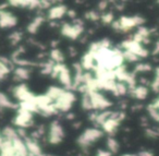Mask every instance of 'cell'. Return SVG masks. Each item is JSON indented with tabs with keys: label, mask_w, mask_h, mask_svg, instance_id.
Masks as SVG:
<instances>
[{
	"label": "cell",
	"mask_w": 159,
	"mask_h": 156,
	"mask_svg": "<svg viewBox=\"0 0 159 156\" xmlns=\"http://www.w3.org/2000/svg\"><path fill=\"white\" fill-rule=\"evenodd\" d=\"M1 135H2V139L6 141H14L16 139L19 138L18 133H16V130L13 129L12 127H5L2 130V133H1Z\"/></svg>",
	"instance_id": "9a60e30c"
},
{
	"label": "cell",
	"mask_w": 159,
	"mask_h": 156,
	"mask_svg": "<svg viewBox=\"0 0 159 156\" xmlns=\"http://www.w3.org/2000/svg\"><path fill=\"white\" fill-rule=\"evenodd\" d=\"M50 1H40V5H39V8H43V9H47V8L50 7Z\"/></svg>",
	"instance_id": "d6a6232c"
},
{
	"label": "cell",
	"mask_w": 159,
	"mask_h": 156,
	"mask_svg": "<svg viewBox=\"0 0 159 156\" xmlns=\"http://www.w3.org/2000/svg\"><path fill=\"white\" fill-rule=\"evenodd\" d=\"M58 79H59V81L61 82L64 86H66V87H72L73 86L72 78H71L70 71H69V69L66 68V67L61 71V72H60Z\"/></svg>",
	"instance_id": "4fadbf2b"
},
{
	"label": "cell",
	"mask_w": 159,
	"mask_h": 156,
	"mask_svg": "<svg viewBox=\"0 0 159 156\" xmlns=\"http://www.w3.org/2000/svg\"><path fill=\"white\" fill-rule=\"evenodd\" d=\"M66 117H68V119H73V118H74V115H73V114H69Z\"/></svg>",
	"instance_id": "f35d334b"
},
{
	"label": "cell",
	"mask_w": 159,
	"mask_h": 156,
	"mask_svg": "<svg viewBox=\"0 0 159 156\" xmlns=\"http://www.w3.org/2000/svg\"><path fill=\"white\" fill-rule=\"evenodd\" d=\"M122 46L125 48V50L135 54V55L139 58H145V57H147V55H148V51L146 50L139 43H136L133 40H129L123 42L122 43Z\"/></svg>",
	"instance_id": "8992f818"
},
{
	"label": "cell",
	"mask_w": 159,
	"mask_h": 156,
	"mask_svg": "<svg viewBox=\"0 0 159 156\" xmlns=\"http://www.w3.org/2000/svg\"><path fill=\"white\" fill-rule=\"evenodd\" d=\"M126 92H128V86H126L125 83H123V82H119V83L116 84L115 95H117V96H119V95H125Z\"/></svg>",
	"instance_id": "d4e9b609"
},
{
	"label": "cell",
	"mask_w": 159,
	"mask_h": 156,
	"mask_svg": "<svg viewBox=\"0 0 159 156\" xmlns=\"http://www.w3.org/2000/svg\"><path fill=\"white\" fill-rule=\"evenodd\" d=\"M10 71H11V70H10V69L8 68V67L6 66V64H3L2 62L0 61V81L5 79V78L7 77L8 73L10 72Z\"/></svg>",
	"instance_id": "4316f807"
},
{
	"label": "cell",
	"mask_w": 159,
	"mask_h": 156,
	"mask_svg": "<svg viewBox=\"0 0 159 156\" xmlns=\"http://www.w3.org/2000/svg\"><path fill=\"white\" fill-rule=\"evenodd\" d=\"M5 108H8V109H16L18 105L12 103L5 93L0 92V109H5Z\"/></svg>",
	"instance_id": "5bb4252c"
},
{
	"label": "cell",
	"mask_w": 159,
	"mask_h": 156,
	"mask_svg": "<svg viewBox=\"0 0 159 156\" xmlns=\"http://www.w3.org/2000/svg\"><path fill=\"white\" fill-rule=\"evenodd\" d=\"M64 138V131L63 128L61 127L58 121H53L50 125V130H49L48 141L50 144H59Z\"/></svg>",
	"instance_id": "3957f363"
},
{
	"label": "cell",
	"mask_w": 159,
	"mask_h": 156,
	"mask_svg": "<svg viewBox=\"0 0 159 156\" xmlns=\"http://www.w3.org/2000/svg\"><path fill=\"white\" fill-rule=\"evenodd\" d=\"M14 125H18L19 128H26L32 125V112L27 111L24 108L19 109V114L13 120Z\"/></svg>",
	"instance_id": "52a82bcc"
},
{
	"label": "cell",
	"mask_w": 159,
	"mask_h": 156,
	"mask_svg": "<svg viewBox=\"0 0 159 156\" xmlns=\"http://www.w3.org/2000/svg\"><path fill=\"white\" fill-rule=\"evenodd\" d=\"M131 93H132V95L135 97V98L145 99L146 96H147V94H148V90L145 87V86L141 85V86H137V87H135L133 91H131Z\"/></svg>",
	"instance_id": "44dd1931"
},
{
	"label": "cell",
	"mask_w": 159,
	"mask_h": 156,
	"mask_svg": "<svg viewBox=\"0 0 159 156\" xmlns=\"http://www.w3.org/2000/svg\"><path fill=\"white\" fill-rule=\"evenodd\" d=\"M83 31H84V26L80 24L70 25V24H68V23H64L61 27L62 35L68 38H71V40H76V38H79L80 35L83 33Z\"/></svg>",
	"instance_id": "5b68a950"
},
{
	"label": "cell",
	"mask_w": 159,
	"mask_h": 156,
	"mask_svg": "<svg viewBox=\"0 0 159 156\" xmlns=\"http://www.w3.org/2000/svg\"><path fill=\"white\" fill-rule=\"evenodd\" d=\"M76 101V96L73 92L70 91H64L63 94L55 102V106L58 109V111H69L72 107V104Z\"/></svg>",
	"instance_id": "7a4b0ae2"
},
{
	"label": "cell",
	"mask_w": 159,
	"mask_h": 156,
	"mask_svg": "<svg viewBox=\"0 0 159 156\" xmlns=\"http://www.w3.org/2000/svg\"><path fill=\"white\" fill-rule=\"evenodd\" d=\"M69 53H70L71 57H74V56L77 54V51H76V49H75L74 47H69Z\"/></svg>",
	"instance_id": "d590c367"
},
{
	"label": "cell",
	"mask_w": 159,
	"mask_h": 156,
	"mask_svg": "<svg viewBox=\"0 0 159 156\" xmlns=\"http://www.w3.org/2000/svg\"><path fill=\"white\" fill-rule=\"evenodd\" d=\"M152 70V66L147 64H137L136 68H135V71L136 72H147V71Z\"/></svg>",
	"instance_id": "83f0119b"
},
{
	"label": "cell",
	"mask_w": 159,
	"mask_h": 156,
	"mask_svg": "<svg viewBox=\"0 0 159 156\" xmlns=\"http://www.w3.org/2000/svg\"><path fill=\"white\" fill-rule=\"evenodd\" d=\"M63 92H64V90H62V88L57 87V86H51V87L48 88V91H47L46 95L52 102H56L58 98H59L60 96H61L62 94H63Z\"/></svg>",
	"instance_id": "d6986e66"
},
{
	"label": "cell",
	"mask_w": 159,
	"mask_h": 156,
	"mask_svg": "<svg viewBox=\"0 0 159 156\" xmlns=\"http://www.w3.org/2000/svg\"><path fill=\"white\" fill-rule=\"evenodd\" d=\"M18 23V19L11 13L7 11H0V27H13Z\"/></svg>",
	"instance_id": "30bf717a"
},
{
	"label": "cell",
	"mask_w": 159,
	"mask_h": 156,
	"mask_svg": "<svg viewBox=\"0 0 159 156\" xmlns=\"http://www.w3.org/2000/svg\"><path fill=\"white\" fill-rule=\"evenodd\" d=\"M68 12V8L64 5H58L56 7H52L48 12V18L50 20H58L61 19L64 14Z\"/></svg>",
	"instance_id": "8fae6325"
},
{
	"label": "cell",
	"mask_w": 159,
	"mask_h": 156,
	"mask_svg": "<svg viewBox=\"0 0 159 156\" xmlns=\"http://www.w3.org/2000/svg\"><path fill=\"white\" fill-rule=\"evenodd\" d=\"M85 18L91 21H98L100 19V16H99V13H97V12H95V11H89L85 14Z\"/></svg>",
	"instance_id": "f1b7e54d"
},
{
	"label": "cell",
	"mask_w": 159,
	"mask_h": 156,
	"mask_svg": "<svg viewBox=\"0 0 159 156\" xmlns=\"http://www.w3.org/2000/svg\"><path fill=\"white\" fill-rule=\"evenodd\" d=\"M87 93H89V96H91L93 109L104 110L112 105V103H111L108 98H106L102 93H99V92H87Z\"/></svg>",
	"instance_id": "277c9868"
},
{
	"label": "cell",
	"mask_w": 159,
	"mask_h": 156,
	"mask_svg": "<svg viewBox=\"0 0 159 156\" xmlns=\"http://www.w3.org/2000/svg\"><path fill=\"white\" fill-rule=\"evenodd\" d=\"M66 14H68V16L70 17L71 19H75V17H76V13H75L74 10H68Z\"/></svg>",
	"instance_id": "8d00e7d4"
},
{
	"label": "cell",
	"mask_w": 159,
	"mask_h": 156,
	"mask_svg": "<svg viewBox=\"0 0 159 156\" xmlns=\"http://www.w3.org/2000/svg\"><path fill=\"white\" fill-rule=\"evenodd\" d=\"M102 20L105 24H109V23H112L113 22V14L111 12H107L105 13L104 16L102 17Z\"/></svg>",
	"instance_id": "4dcf8cb0"
},
{
	"label": "cell",
	"mask_w": 159,
	"mask_h": 156,
	"mask_svg": "<svg viewBox=\"0 0 159 156\" xmlns=\"http://www.w3.org/2000/svg\"><path fill=\"white\" fill-rule=\"evenodd\" d=\"M107 146H108L110 153H117L119 151V143L112 136H109L108 140H107Z\"/></svg>",
	"instance_id": "603a6c76"
},
{
	"label": "cell",
	"mask_w": 159,
	"mask_h": 156,
	"mask_svg": "<svg viewBox=\"0 0 159 156\" xmlns=\"http://www.w3.org/2000/svg\"><path fill=\"white\" fill-rule=\"evenodd\" d=\"M82 107L85 110H91L93 109V105H92V101H91V96H89V93H85L83 95L82 98Z\"/></svg>",
	"instance_id": "cb8c5ba5"
},
{
	"label": "cell",
	"mask_w": 159,
	"mask_h": 156,
	"mask_svg": "<svg viewBox=\"0 0 159 156\" xmlns=\"http://www.w3.org/2000/svg\"><path fill=\"white\" fill-rule=\"evenodd\" d=\"M2 142H3L2 135H1V134H0V147H1V144H2Z\"/></svg>",
	"instance_id": "ab89813d"
},
{
	"label": "cell",
	"mask_w": 159,
	"mask_h": 156,
	"mask_svg": "<svg viewBox=\"0 0 159 156\" xmlns=\"http://www.w3.org/2000/svg\"><path fill=\"white\" fill-rule=\"evenodd\" d=\"M139 156H152V152H141Z\"/></svg>",
	"instance_id": "74e56055"
},
{
	"label": "cell",
	"mask_w": 159,
	"mask_h": 156,
	"mask_svg": "<svg viewBox=\"0 0 159 156\" xmlns=\"http://www.w3.org/2000/svg\"><path fill=\"white\" fill-rule=\"evenodd\" d=\"M25 145H26V149L29 154L33 156H44V154L42 153V149L37 144L36 141H34L33 139H25Z\"/></svg>",
	"instance_id": "7c38bea8"
},
{
	"label": "cell",
	"mask_w": 159,
	"mask_h": 156,
	"mask_svg": "<svg viewBox=\"0 0 159 156\" xmlns=\"http://www.w3.org/2000/svg\"><path fill=\"white\" fill-rule=\"evenodd\" d=\"M45 19L44 17L42 16H37L35 19H34L33 21H32L31 23L29 24V26H27V31L30 32L31 34H35L36 32L38 31V29L40 27V25L44 23Z\"/></svg>",
	"instance_id": "2e32d148"
},
{
	"label": "cell",
	"mask_w": 159,
	"mask_h": 156,
	"mask_svg": "<svg viewBox=\"0 0 159 156\" xmlns=\"http://www.w3.org/2000/svg\"><path fill=\"white\" fill-rule=\"evenodd\" d=\"M123 58L125 60H128V61H130V62H135V61H137V60L139 59V57H137L135 54L131 53V51H128V50H125L123 53Z\"/></svg>",
	"instance_id": "484cf974"
},
{
	"label": "cell",
	"mask_w": 159,
	"mask_h": 156,
	"mask_svg": "<svg viewBox=\"0 0 159 156\" xmlns=\"http://www.w3.org/2000/svg\"><path fill=\"white\" fill-rule=\"evenodd\" d=\"M14 78L19 81H24V80L30 79V71L24 67H19L14 71Z\"/></svg>",
	"instance_id": "ffe728a7"
},
{
	"label": "cell",
	"mask_w": 159,
	"mask_h": 156,
	"mask_svg": "<svg viewBox=\"0 0 159 156\" xmlns=\"http://www.w3.org/2000/svg\"><path fill=\"white\" fill-rule=\"evenodd\" d=\"M21 38H22V33H20V32H14V33L10 36V40H11V43L13 45L18 44L21 40Z\"/></svg>",
	"instance_id": "f546056e"
},
{
	"label": "cell",
	"mask_w": 159,
	"mask_h": 156,
	"mask_svg": "<svg viewBox=\"0 0 159 156\" xmlns=\"http://www.w3.org/2000/svg\"><path fill=\"white\" fill-rule=\"evenodd\" d=\"M50 58L53 62L56 64H62V61L64 60L63 54L61 53V50L58 48H53L50 53Z\"/></svg>",
	"instance_id": "7402d4cb"
},
{
	"label": "cell",
	"mask_w": 159,
	"mask_h": 156,
	"mask_svg": "<svg viewBox=\"0 0 159 156\" xmlns=\"http://www.w3.org/2000/svg\"><path fill=\"white\" fill-rule=\"evenodd\" d=\"M14 96L16 98H18L21 103L23 102H30L35 97V95L33 93H31V91L27 88V86L24 83L18 85L14 88Z\"/></svg>",
	"instance_id": "9c48e42d"
},
{
	"label": "cell",
	"mask_w": 159,
	"mask_h": 156,
	"mask_svg": "<svg viewBox=\"0 0 159 156\" xmlns=\"http://www.w3.org/2000/svg\"><path fill=\"white\" fill-rule=\"evenodd\" d=\"M95 59H94V56L92 54L87 53L83 56L82 58V68L83 70H91V69H94L95 67Z\"/></svg>",
	"instance_id": "e0dca14e"
},
{
	"label": "cell",
	"mask_w": 159,
	"mask_h": 156,
	"mask_svg": "<svg viewBox=\"0 0 159 156\" xmlns=\"http://www.w3.org/2000/svg\"><path fill=\"white\" fill-rule=\"evenodd\" d=\"M97 156H111V153L107 151H98Z\"/></svg>",
	"instance_id": "e575fe53"
},
{
	"label": "cell",
	"mask_w": 159,
	"mask_h": 156,
	"mask_svg": "<svg viewBox=\"0 0 159 156\" xmlns=\"http://www.w3.org/2000/svg\"><path fill=\"white\" fill-rule=\"evenodd\" d=\"M40 5V1H37V0H35V1H30V9H36V8H38Z\"/></svg>",
	"instance_id": "1f68e13d"
},
{
	"label": "cell",
	"mask_w": 159,
	"mask_h": 156,
	"mask_svg": "<svg viewBox=\"0 0 159 156\" xmlns=\"http://www.w3.org/2000/svg\"><path fill=\"white\" fill-rule=\"evenodd\" d=\"M104 135V132L99 130L98 128H89L86 129L77 139V144L82 147H87L92 144V143L96 142L99 140L102 136Z\"/></svg>",
	"instance_id": "6da1fadb"
},
{
	"label": "cell",
	"mask_w": 159,
	"mask_h": 156,
	"mask_svg": "<svg viewBox=\"0 0 159 156\" xmlns=\"http://www.w3.org/2000/svg\"><path fill=\"white\" fill-rule=\"evenodd\" d=\"M120 27H121V31H129V30L133 29L134 26L139 24H143L144 19L141 17H122L119 20Z\"/></svg>",
	"instance_id": "ba28073f"
},
{
	"label": "cell",
	"mask_w": 159,
	"mask_h": 156,
	"mask_svg": "<svg viewBox=\"0 0 159 156\" xmlns=\"http://www.w3.org/2000/svg\"><path fill=\"white\" fill-rule=\"evenodd\" d=\"M119 121L115 120V119H111L109 118L108 120H106L104 123H102V129H104L105 132H107V133H113V132L117 130L118 125H119Z\"/></svg>",
	"instance_id": "ac0fdd59"
},
{
	"label": "cell",
	"mask_w": 159,
	"mask_h": 156,
	"mask_svg": "<svg viewBox=\"0 0 159 156\" xmlns=\"http://www.w3.org/2000/svg\"><path fill=\"white\" fill-rule=\"evenodd\" d=\"M107 6H108V2L107 1H102V2L98 5V8H99L100 11H102V10H105L107 8Z\"/></svg>",
	"instance_id": "836d02e7"
}]
</instances>
